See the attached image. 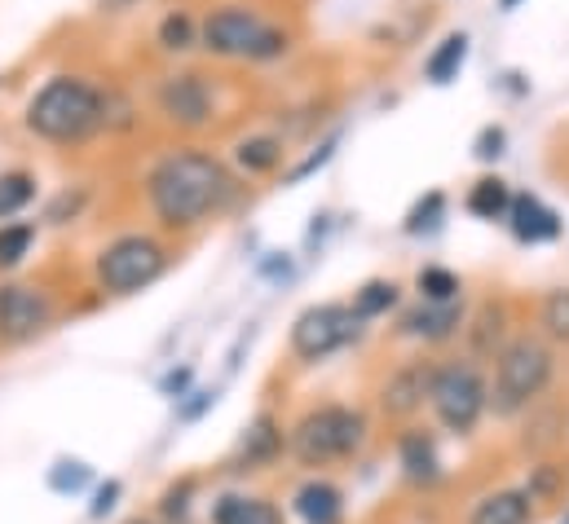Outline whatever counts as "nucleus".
<instances>
[{"mask_svg":"<svg viewBox=\"0 0 569 524\" xmlns=\"http://www.w3.org/2000/svg\"><path fill=\"white\" fill-rule=\"evenodd\" d=\"M146 194L163 230H194L234 199V177L217 154L181 145L146 172Z\"/></svg>","mask_w":569,"mask_h":524,"instance_id":"f257e3e1","label":"nucleus"},{"mask_svg":"<svg viewBox=\"0 0 569 524\" xmlns=\"http://www.w3.org/2000/svg\"><path fill=\"white\" fill-rule=\"evenodd\" d=\"M102 124H107V98L98 84L80 75H58L27 102V129L58 145L84 141Z\"/></svg>","mask_w":569,"mask_h":524,"instance_id":"7ed1b4c3","label":"nucleus"},{"mask_svg":"<svg viewBox=\"0 0 569 524\" xmlns=\"http://www.w3.org/2000/svg\"><path fill=\"white\" fill-rule=\"evenodd\" d=\"M441 208H446V194H428V199H420L416 208H411V216H407V234H425V230H432L437 225V216H441Z\"/></svg>","mask_w":569,"mask_h":524,"instance_id":"7c9ffc66","label":"nucleus"},{"mask_svg":"<svg viewBox=\"0 0 569 524\" xmlns=\"http://www.w3.org/2000/svg\"><path fill=\"white\" fill-rule=\"evenodd\" d=\"M93 485V467L80 463V458H58L53 472H49V490L53 494H84Z\"/></svg>","mask_w":569,"mask_h":524,"instance_id":"bb28decb","label":"nucleus"},{"mask_svg":"<svg viewBox=\"0 0 569 524\" xmlns=\"http://www.w3.org/2000/svg\"><path fill=\"white\" fill-rule=\"evenodd\" d=\"M212 524H287L279 503H270L266 494H243V490H226L212 503Z\"/></svg>","mask_w":569,"mask_h":524,"instance_id":"a211bd4d","label":"nucleus"},{"mask_svg":"<svg viewBox=\"0 0 569 524\" xmlns=\"http://www.w3.org/2000/svg\"><path fill=\"white\" fill-rule=\"evenodd\" d=\"M508 225L521 243H552L561 239V216L535 199V194H512V208H508Z\"/></svg>","mask_w":569,"mask_h":524,"instance_id":"dca6fc26","label":"nucleus"},{"mask_svg":"<svg viewBox=\"0 0 569 524\" xmlns=\"http://www.w3.org/2000/svg\"><path fill=\"white\" fill-rule=\"evenodd\" d=\"M432 371H437V362H407L402 371H393L389 384L380 389V410H385V419H416L428 405Z\"/></svg>","mask_w":569,"mask_h":524,"instance_id":"f8f14e48","label":"nucleus"},{"mask_svg":"<svg viewBox=\"0 0 569 524\" xmlns=\"http://www.w3.org/2000/svg\"><path fill=\"white\" fill-rule=\"evenodd\" d=\"M291 512L300 524H345V490L327 476H309L296 485Z\"/></svg>","mask_w":569,"mask_h":524,"instance_id":"4468645a","label":"nucleus"},{"mask_svg":"<svg viewBox=\"0 0 569 524\" xmlns=\"http://www.w3.org/2000/svg\"><path fill=\"white\" fill-rule=\"evenodd\" d=\"M353 318L358 322H376V318H389L393 309H398V282H389V278H371V282H362L358 291H353Z\"/></svg>","mask_w":569,"mask_h":524,"instance_id":"aec40b11","label":"nucleus"},{"mask_svg":"<svg viewBox=\"0 0 569 524\" xmlns=\"http://www.w3.org/2000/svg\"><path fill=\"white\" fill-rule=\"evenodd\" d=\"M508 208H512V190H508V181H499V177H481V181L468 190V212L481 216V221H503Z\"/></svg>","mask_w":569,"mask_h":524,"instance_id":"412c9836","label":"nucleus"},{"mask_svg":"<svg viewBox=\"0 0 569 524\" xmlns=\"http://www.w3.org/2000/svg\"><path fill=\"white\" fill-rule=\"evenodd\" d=\"M190 498H194V481H181V485H172V490L163 494L159 512H163L168 521H186V512H190Z\"/></svg>","mask_w":569,"mask_h":524,"instance_id":"473e14b6","label":"nucleus"},{"mask_svg":"<svg viewBox=\"0 0 569 524\" xmlns=\"http://www.w3.org/2000/svg\"><path fill=\"white\" fill-rule=\"evenodd\" d=\"M163 269H168V252L154 239L124 234V239H116V243L102 248V256H98V282L111 295H133V291H146Z\"/></svg>","mask_w":569,"mask_h":524,"instance_id":"6e6552de","label":"nucleus"},{"mask_svg":"<svg viewBox=\"0 0 569 524\" xmlns=\"http://www.w3.org/2000/svg\"><path fill=\"white\" fill-rule=\"evenodd\" d=\"M234 159H239L248 172H274V168L283 163V141H279V137H248V141H239Z\"/></svg>","mask_w":569,"mask_h":524,"instance_id":"5701e85b","label":"nucleus"},{"mask_svg":"<svg viewBox=\"0 0 569 524\" xmlns=\"http://www.w3.org/2000/svg\"><path fill=\"white\" fill-rule=\"evenodd\" d=\"M503 145H508V132L499 129V124H490V129L477 132V145H472V154L490 163V159H499V154H503Z\"/></svg>","mask_w":569,"mask_h":524,"instance_id":"72a5a7b5","label":"nucleus"},{"mask_svg":"<svg viewBox=\"0 0 569 524\" xmlns=\"http://www.w3.org/2000/svg\"><path fill=\"white\" fill-rule=\"evenodd\" d=\"M517 4H521V0H499V9H503V13H512Z\"/></svg>","mask_w":569,"mask_h":524,"instance_id":"4c0bfd02","label":"nucleus"},{"mask_svg":"<svg viewBox=\"0 0 569 524\" xmlns=\"http://www.w3.org/2000/svg\"><path fill=\"white\" fill-rule=\"evenodd\" d=\"M159 44L163 49H172V53H181V49H190L194 44V22H190V13H168L163 22H159Z\"/></svg>","mask_w":569,"mask_h":524,"instance_id":"c756f323","label":"nucleus"},{"mask_svg":"<svg viewBox=\"0 0 569 524\" xmlns=\"http://www.w3.org/2000/svg\"><path fill=\"white\" fill-rule=\"evenodd\" d=\"M283 454H287V427L279 423V414L261 410V414L243 427V436H239V445H234V454H230V472H266V467H274Z\"/></svg>","mask_w":569,"mask_h":524,"instance_id":"9d476101","label":"nucleus"},{"mask_svg":"<svg viewBox=\"0 0 569 524\" xmlns=\"http://www.w3.org/2000/svg\"><path fill=\"white\" fill-rule=\"evenodd\" d=\"M557 357L539 335H517L495 353V380H490V410L495 419H517L535 410V401L552 389Z\"/></svg>","mask_w":569,"mask_h":524,"instance_id":"20e7f679","label":"nucleus"},{"mask_svg":"<svg viewBox=\"0 0 569 524\" xmlns=\"http://www.w3.org/2000/svg\"><path fill=\"white\" fill-rule=\"evenodd\" d=\"M336 145H340V132H336V137H327V141H322V145H318V150H313L309 159H300V163H296V168L287 172L283 181H287V185H296V181H305L309 172H318L322 163H331V154H336Z\"/></svg>","mask_w":569,"mask_h":524,"instance_id":"2f4dec72","label":"nucleus"},{"mask_svg":"<svg viewBox=\"0 0 569 524\" xmlns=\"http://www.w3.org/2000/svg\"><path fill=\"white\" fill-rule=\"evenodd\" d=\"M190 380H194V371H190V366H181V371H168L159 389H163V396H177V401H181V396L190 393Z\"/></svg>","mask_w":569,"mask_h":524,"instance_id":"e433bc0d","label":"nucleus"},{"mask_svg":"<svg viewBox=\"0 0 569 524\" xmlns=\"http://www.w3.org/2000/svg\"><path fill=\"white\" fill-rule=\"evenodd\" d=\"M49 322H53V304H49L44 291L22 286V282L0 286V340H4V344H27V340H36Z\"/></svg>","mask_w":569,"mask_h":524,"instance_id":"1a4fd4ad","label":"nucleus"},{"mask_svg":"<svg viewBox=\"0 0 569 524\" xmlns=\"http://www.w3.org/2000/svg\"><path fill=\"white\" fill-rule=\"evenodd\" d=\"M416 291H420L425 304H455L459 291H463V282H459V273H450L441 264H428V269L416 273Z\"/></svg>","mask_w":569,"mask_h":524,"instance_id":"4be33fe9","label":"nucleus"},{"mask_svg":"<svg viewBox=\"0 0 569 524\" xmlns=\"http://www.w3.org/2000/svg\"><path fill=\"white\" fill-rule=\"evenodd\" d=\"M561 524H569V507H566V512H561Z\"/></svg>","mask_w":569,"mask_h":524,"instance_id":"a19ab883","label":"nucleus"},{"mask_svg":"<svg viewBox=\"0 0 569 524\" xmlns=\"http://www.w3.org/2000/svg\"><path fill=\"white\" fill-rule=\"evenodd\" d=\"M367 436H371V423H367V414L358 405L327 401V405L305 410L287 427V454L318 476L322 467H336V463L358 458L362 445H367Z\"/></svg>","mask_w":569,"mask_h":524,"instance_id":"f03ea898","label":"nucleus"},{"mask_svg":"<svg viewBox=\"0 0 569 524\" xmlns=\"http://www.w3.org/2000/svg\"><path fill=\"white\" fill-rule=\"evenodd\" d=\"M539 326H543L548 340L569 344V286L548 291V300H543V309H539Z\"/></svg>","mask_w":569,"mask_h":524,"instance_id":"a878e982","label":"nucleus"},{"mask_svg":"<svg viewBox=\"0 0 569 524\" xmlns=\"http://www.w3.org/2000/svg\"><path fill=\"white\" fill-rule=\"evenodd\" d=\"M186 396H190V401H181V405H177V419H181V423H194L203 410H212V405H217V393H186Z\"/></svg>","mask_w":569,"mask_h":524,"instance_id":"f704fd0d","label":"nucleus"},{"mask_svg":"<svg viewBox=\"0 0 569 524\" xmlns=\"http://www.w3.org/2000/svg\"><path fill=\"white\" fill-rule=\"evenodd\" d=\"M111 9H129V4H138V0H107Z\"/></svg>","mask_w":569,"mask_h":524,"instance_id":"58836bf2","label":"nucleus"},{"mask_svg":"<svg viewBox=\"0 0 569 524\" xmlns=\"http://www.w3.org/2000/svg\"><path fill=\"white\" fill-rule=\"evenodd\" d=\"M31 243H36V225H27V221L22 225H0V269H13L31 252Z\"/></svg>","mask_w":569,"mask_h":524,"instance_id":"c85d7f7f","label":"nucleus"},{"mask_svg":"<svg viewBox=\"0 0 569 524\" xmlns=\"http://www.w3.org/2000/svg\"><path fill=\"white\" fill-rule=\"evenodd\" d=\"M159 111L181 129H203L212 120V93L199 75H168L159 84Z\"/></svg>","mask_w":569,"mask_h":524,"instance_id":"9b49d317","label":"nucleus"},{"mask_svg":"<svg viewBox=\"0 0 569 524\" xmlns=\"http://www.w3.org/2000/svg\"><path fill=\"white\" fill-rule=\"evenodd\" d=\"M539 507L530 503L526 490H490L468 507L463 524H535Z\"/></svg>","mask_w":569,"mask_h":524,"instance_id":"f3484780","label":"nucleus"},{"mask_svg":"<svg viewBox=\"0 0 569 524\" xmlns=\"http://www.w3.org/2000/svg\"><path fill=\"white\" fill-rule=\"evenodd\" d=\"M398 467H402V481L416 485V490H432L446 481V467H441V454H437V436L428 427H407L398 436Z\"/></svg>","mask_w":569,"mask_h":524,"instance_id":"ddd939ff","label":"nucleus"},{"mask_svg":"<svg viewBox=\"0 0 569 524\" xmlns=\"http://www.w3.org/2000/svg\"><path fill=\"white\" fill-rule=\"evenodd\" d=\"M521 490L530 494L535 507H539V503H552V498H561V490H566V467H561V463H539V467H530V481H526Z\"/></svg>","mask_w":569,"mask_h":524,"instance_id":"393cba45","label":"nucleus"},{"mask_svg":"<svg viewBox=\"0 0 569 524\" xmlns=\"http://www.w3.org/2000/svg\"><path fill=\"white\" fill-rule=\"evenodd\" d=\"M36 199V177L31 172H0V221L18 216Z\"/></svg>","mask_w":569,"mask_h":524,"instance_id":"b1692460","label":"nucleus"},{"mask_svg":"<svg viewBox=\"0 0 569 524\" xmlns=\"http://www.w3.org/2000/svg\"><path fill=\"white\" fill-rule=\"evenodd\" d=\"M124 524H154L150 516H133V521H124Z\"/></svg>","mask_w":569,"mask_h":524,"instance_id":"ea45409f","label":"nucleus"},{"mask_svg":"<svg viewBox=\"0 0 569 524\" xmlns=\"http://www.w3.org/2000/svg\"><path fill=\"white\" fill-rule=\"evenodd\" d=\"M459 326H463V300H455V304H425L420 300L416 309H407L398 318V331L407 340H425V344H446Z\"/></svg>","mask_w":569,"mask_h":524,"instance_id":"2eb2a0df","label":"nucleus"},{"mask_svg":"<svg viewBox=\"0 0 569 524\" xmlns=\"http://www.w3.org/2000/svg\"><path fill=\"white\" fill-rule=\"evenodd\" d=\"M358 335H362V322L353 318V309L327 300V304H309L305 313H296L287 344L300 362H322V357L340 353L345 344H353Z\"/></svg>","mask_w":569,"mask_h":524,"instance_id":"0eeeda50","label":"nucleus"},{"mask_svg":"<svg viewBox=\"0 0 569 524\" xmlns=\"http://www.w3.org/2000/svg\"><path fill=\"white\" fill-rule=\"evenodd\" d=\"M468 62V36L463 31H450L432 53H428L425 62V80L428 84H450V80H459V67Z\"/></svg>","mask_w":569,"mask_h":524,"instance_id":"6ab92c4d","label":"nucleus"},{"mask_svg":"<svg viewBox=\"0 0 569 524\" xmlns=\"http://www.w3.org/2000/svg\"><path fill=\"white\" fill-rule=\"evenodd\" d=\"M120 494H124V485H120V481H107V485L98 490V503L89 507V516H93V521H102L107 512H116V503H120Z\"/></svg>","mask_w":569,"mask_h":524,"instance_id":"c9c22d12","label":"nucleus"},{"mask_svg":"<svg viewBox=\"0 0 569 524\" xmlns=\"http://www.w3.org/2000/svg\"><path fill=\"white\" fill-rule=\"evenodd\" d=\"M472 353H499L503 344H499V335H503V309H495V304H486L481 313H477V322H472Z\"/></svg>","mask_w":569,"mask_h":524,"instance_id":"cd10ccee","label":"nucleus"},{"mask_svg":"<svg viewBox=\"0 0 569 524\" xmlns=\"http://www.w3.org/2000/svg\"><path fill=\"white\" fill-rule=\"evenodd\" d=\"M203 49L217 58H243V62H274L287 53V31L266 22L252 9H217L203 22Z\"/></svg>","mask_w":569,"mask_h":524,"instance_id":"423d86ee","label":"nucleus"},{"mask_svg":"<svg viewBox=\"0 0 569 524\" xmlns=\"http://www.w3.org/2000/svg\"><path fill=\"white\" fill-rule=\"evenodd\" d=\"M428 410L437 419L441 432L450 436H472L477 423L490 410V384L481 375V366L472 357H455L441 362L432 371V389H428Z\"/></svg>","mask_w":569,"mask_h":524,"instance_id":"39448f33","label":"nucleus"}]
</instances>
